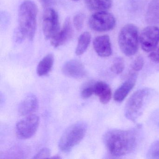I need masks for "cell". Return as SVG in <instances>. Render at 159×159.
<instances>
[{"label":"cell","mask_w":159,"mask_h":159,"mask_svg":"<svg viewBox=\"0 0 159 159\" xmlns=\"http://www.w3.org/2000/svg\"><path fill=\"white\" fill-rule=\"evenodd\" d=\"M63 73L67 77L80 79L85 75V69L83 64L78 60H71L67 62L62 68Z\"/></svg>","instance_id":"obj_12"},{"label":"cell","mask_w":159,"mask_h":159,"mask_svg":"<svg viewBox=\"0 0 159 159\" xmlns=\"http://www.w3.org/2000/svg\"><path fill=\"white\" fill-rule=\"evenodd\" d=\"M85 16L84 14L80 13L75 16L73 18L74 27L77 30H80L82 29L84 23Z\"/></svg>","instance_id":"obj_23"},{"label":"cell","mask_w":159,"mask_h":159,"mask_svg":"<svg viewBox=\"0 0 159 159\" xmlns=\"http://www.w3.org/2000/svg\"><path fill=\"white\" fill-rule=\"evenodd\" d=\"M93 94H94L93 86H89L82 90L81 96L84 99H87L91 97Z\"/></svg>","instance_id":"obj_26"},{"label":"cell","mask_w":159,"mask_h":159,"mask_svg":"<svg viewBox=\"0 0 159 159\" xmlns=\"http://www.w3.org/2000/svg\"><path fill=\"white\" fill-rule=\"evenodd\" d=\"M94 49L96 52L101 57H108L112 53L111 43L107 35L98 36L94 40Z\"/></svg>","instance_id":"obj_13"},{"label":"cell","mask_w":159,"mask_h":159,"mask_svg":"<svg viewBox=\"0 0 159 159\" xmlns=\"http://www.w3.org/2000/svg\"><path fill=\"white\" fill-rule=\"evenodd\" d=\"M88 24L90 27L94 31L106 32L114 28L116 20L111 14L106 11H98L90 17Z\"/></svg>","instance_id":"obj_6"},{"label":"cell","mask_w":159,"mask_h":159,"mask_svg":"<svg viewBox=\"0 0 159 159\" xmlns=\"http://www.w3.org/2000/svg\"><path fill=\"white\" fill-rule=\"evenodd\" d=\"M138 129H111L107 131L103 136V141L109 153L118 158L134 151L138 142Z\"/></svg>","instance_id":"obj_1"},{"label":"cell","mask_w":159,"mask_h":159,"mask_svg":"<svg viewBox=\"0 0 159 159\" xmlns=\"http://www.w3.org/2000/svg\"><path fill=\"white\" fill-rule=\"evenodd\" d=\"M51 151L48 148H44L40 150L33 158L34 159H41V158H48L51 155Z\"/></svg>","instance_id":"obj_24"},{"label":"cell","mask_w":159,"mask_h":159,"mask_svg":"<svg viewBox=\"0 0 159 159\" xmlns=\"http://www.w3.org/2000/svg\"><path fill=\"white\" fill-rule=\"evenodd\" d=\"M93 86L94 94L98 97L100 102L103 104H107L111 99V89L109 85L104 82H98Z\"/></svg>","instance_id":"obj_15"},{"label":"cell","mask_w":159,"mask_h":159,"mask_svg":"<svg viewBox=\"0 0 159 159\" xmlns=\"http://www.w3.org/2000/svg\"><path fill=\"white\" fill-rule=\"evenodd\" d=\"M39 107V100L36 96L30 94L26 97L20 103L18 112L22 116H29L36 112Z\"/></svg>","instance_id":"obj_14"},{"label":"cell","mask_w":159,"mask_h":159,"mask_svg":"<svg viewBox=\"0 0 159 159\" xmlns=\"http://www.w3.org/2000/svg\"><path fill=\"white\" fill-rule=\"evenodd\" d=\"M139 42L141 48L145 52L153 51L159 42V29L153 26L145 28L140 33Z\"/></svg>","instance_id":"obj_9"},{"label":"cell","mask_w":159,"mask_h":159,"mask_svg":"<svg viewBox=\"0 0 159 159\" xmlns=\"http://www.w3.org/2000/svg\"><path fill=\"white\" fill-rule=\"evenodd\" d=\"M151 90L142 88L136 91L129 98L125 108V115L128 120L135 121L142 114L149 98Z\"/></svg>","instance_id":"obj_3"},{"label":"cell","mask_w":159,"mask_h":159,"mask_svg":"<svg viewBox=\"0 0 159 159\" xmlns=\"http://www.w3.org/2000/svg\"><path fill=\"white\" fill-rule=\"evenodd\" d=\"M73 1H80V0H72Z\"/></svg>","instance_id":"obj_29"},{"label":"cell","mask_w":159,"mask_h":159,"mask_svg":"<svg viewBox=\"0 0 159 159\" xmlns=\"http://www.w3.org/2000/svg\"><path fill=\"white\" fill-rule=\"evenodd\" d=\"M149 159H159V139L153 142L150 146L147 154Z\"/></svg>","instance_id":"obj_20"},{"label":"cell","mask_w":159,"mask_h":159,"mask_svg":"<svg viewBox=\"0 0 159 159\" xmlns=\"http://www.w3.org/2000/svg\"><path fill=\"white\" fill-rule=\"evenodd\" d=\"M138 30L133 24H127L121 30L118 36L119 47L124 54L130 57L136 53L139 49Z\"/></svg>","instance_id":"obj_4"},{"label":"cell","mask_w":159,"mask_h":159,"mask_svg":"<svg viewBox=\"0 0 159 159\" xmlns=\"http://www.w3.org/2000/svg\"><path fill=\"white\" fill-rule=\"evenodd\" d=\"M85 4L91 11H102L111 8L112 0H85Z\"/></svg>","instance_id":"obj_18"},{"label":"cell","mask_w":159,"mask_h":159,"mask_svg":"<svg viewBox=\"0 0 159 159\" xmlns=\"http://www.w3.org/2000/svg\"><path fill=\"white\" fill-rule=\"evenodd\" d=\"M38 8L33 2L26 0L20 5L18 11L19 31L21 36L33 40L37 29Z\"/></svg>","instance_id":"obj_2"},{"label":"cell","mask_w":159,"mask_h":159,"mask_svg":"<svg viewBox=\"0 0 159 159\" xmlns=\"http://www.w3.org/2000/svg\"><path fill=\"white\" fill-rule=\"evenodd\" d=\"M137 72L130 70L127 80L115 91L114 99L117 102H121L126 98L135 84L138 77Z\"/></svg>","instance_id":"obj_10"},{"label":"cell","mask_w":159,"mask_h":159,"mask_svg":"<svg viewBox=\"0 0 159 159\" xmlns=\"http://www.w3.org/2000/svg\"><path fill=\"white\" fill-rule=\"evenodd\" d=\"M146 20L150 25L159 24V0H152L147 10Z\"/></svg>","instance_id":"obj_16"},{"label":"cell","mask_w":159,"mask_h":159,"mask_svg":"<svg viewBox=\"0 0 159 159\" xmlns=\"http://www.w3.org/2000/svg\"><path fill=\"white\" fill-rule=\"evenodd\" d=\"M87 125L83 121L78 122L69 126L62 134L59 148L63 152H68L80 143L86 134Z\"/></svg>","instance_id":"obj_5"},{"label":"cell","mask_w":159,"mask_h":159,"mask_svg":"<svg viewBox=\"0 0 159 159\" xmlns=\"http://www.w3.org/2000/svg\"><path fill=\"white\" fill-rule=\"evenodd\" d=\"M54 61V56L49 54L44 57L39 64L37 68V73L39 76L47 75L52 70Z\"/></svg>","instance_id":"obj_17"},{"label":"cell","mask_w":159,"mask_h":159,"mask_svg":"<svg viewBox=\"0 0 159 159\" xmlns=\"http://www.w3.org/2000/svg\"><path fill=\"white\" fill-rule=\"evenodd\" d=\"M43 30L44 38L52 40L60 30L59 17L55 10L51 8L47 9L43 18Z\"/></svg>","instance_id":"obj_8"},{"label":"cell","mask_w":159,"mask_h":159,"mask_svg":"<svg viewBox=\"0 0 159 159\" xmlns=\"http://www.w3.org/2000/svg\"><path fill=\"white\" fill-rule=\"evenodd\" d=\"M55 0H42V1L44 2L45 5H49L52 4L54 2Z\"/></svg>","instance_id":"obj_27"},{"label":"cell","mask_w":159,"mask_h":159,"mask_svg":"<svg viewBox=\"0 0 159 159\" xmlns=\"http://www.w3.org/2000/svg\"><path fill=\"white\" fill-rule=\"evenodd\" d=\"M39 123V117L37 115L31 114L27 116L16 124V135L21 139L30 138L37 132Z\"/></svg>","instance_id":"obj_7"},{"label":"cell","mask_w":159,"mask_h":159,"mask_svg":"<svg viewBox=\"0 0 159 159\" xmlns=\"http://www.w3.org/2000/svg\"><path fill=\"white\" fill-rule=\"evenodd\" d=\"M73 31L72 25L70 18L66 19L63 28L59 30L57 35L51 40V44L55 48L63 45L71 39Z\"/></svg>","instance_id":"obj_11"},{"label":"cell","mask_w":159,"mask_h":159,"mask_svg":"<svg viewBox=\"0 0 159 159\" xmlns=\"http://www.w3.org/2000/svg\"><path fill=\"white\" fill-rule=\"evenodd\" d=\"M53 158H56V159H59V158H60V157H59V156H55V157H52Z\"/></svg>","instance_id":"obj_28"},{"label":"cell","mask_w":159,"mask_h":159,"mask_svg":"<svg viewBox=\"0 0 159 159\" xmlns=\"http://www.w3.org/2000/svg\"><path fill=\"white\" fill-rule=\"evenodd\" d=\"M91 40V34L88 32H84L80 36L75 52L77 55H81L84 53L87 50Z\"/></svg>","instance_id":"obj_19"},{"label":"cell","mask_w":159,"mask_h":159,"mask_svg":"<svg viewBox=\"0 0 159 159\" xmlns=\"http://www.w3.org/2000/svg\"><path fill=\"white\" fill-rule=\"evenodd\" d=\"M125 69L124 61L122 58L118 57L114 60L111 67V70L116 75L120 74Z\"/></svg>","instance_id":"obj_21"},{"label":"cell","mask_w":159,"mask_h":159,"mask_svg":"<svg viewBox=\"0 0 159 159\" xmlns=\"http://www.w3.org/2000/svg\"><path fill=\"white\" fill-rule=\"evenodd\" d=\"M144 64V58L141 56H139L132 62L131 65L130 70L138 73L139 71L143 68Z\"/></svg>","instance_id":"obj_22"},{"label":"cell","mask_w":159,"mask_h":159,"mask_svg":"<svg viewBox=\"0 0 159 159\" xmlns=\"http://www.w3.org/2000/svg\"><path fill=\"white\" fill-rule=\"evenodd\" d=\"M149 58L154 63H159V46L156 47L153 51L151 52L149 55Z\"/></svg>","instance_id":"obj_25"}]
</instances>
